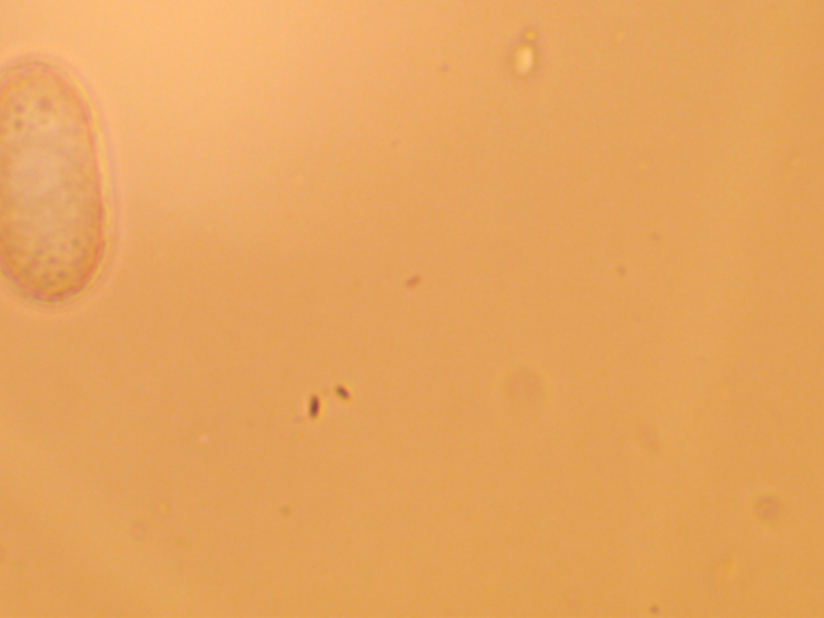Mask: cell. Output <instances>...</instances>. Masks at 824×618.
Listing matches in <instances>:
<instances>
[{
  "mask_svg": "<svg viewBox=\"0 0 824 618\" xmlns=\"http://www.w3.org/2000/svg\"><path fill=\"white\" fill-rule=\"evenodd\" d=\"M109 166L83 82L48 58L0 71V277L61 307L99 279L111 239Z\"/></svg>",
  "mask_w": 824,
  "mask_h": 618,
  "instance_id": "obj_1",
  "label": "cell"
}]
</instances>
